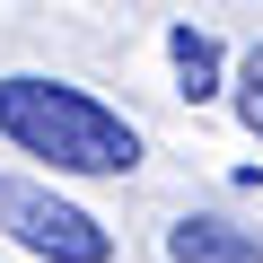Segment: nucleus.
Listing matches in <instances>:
<instances>
[{"mask_svg": "<svg viewBox=\"0 0 263 263\" xmlns=\"http://www.w3.org/2000/svg\"><path fill=\"white\" fill-rule=\"evenodd\" d=\"M0 141L44 158L53 176H132L141 167V132H132L105 97L44 79V70H9L0 79Z\"/></svg>", "mask_w": 263, "mask_h": 263, "instance_id": "f257e3e1", "label": "nucleus"}, {"mask_svg": "<svg viewBox=\"0 0 263 263\" xmlns=\"http://www.w3.org/2000/svg\"><path fill=\"white\" fill-rule=\"evenodd\" d=\"M0 219H9V237L27 254H44V263H114V237L79 202H62L44 184H9V193H0Z\"/></svg>", "mask_w": 263, "mask_h": 263, "instance_id": "f03ea898", "label": "nucleus"}, {"mask_svg": "<svg viewBox=\"0 0 263 263\" xmlns=\"http://www.w3.org/2000/svg\"><path fill=\"white\" fill-rule=\"evenodd\" d=\"M167 263H263V237L219 219V211H184L167 228Z\"/></svg>", "mask_w": 263, "mask_h": 263, "instance_id": "7ed1b4c3", "label": "nucleus"}, {"mask_svg": "<svg viewBox=\"0 0 263 263\" xmlns=\"http://www.w3.org/2000/svg\"><path fill=\"white\" fill-rule=\"evenodd\" d=\"M167 62H176V88L202 105V97H219V44L202 35V27H176L167 35Z\"/></svg>", "mask_w": 263, "mask_h": 263, "instance_id": "20e7f679", "label": "nucleus"}, {"mask_svg": "<svg viewBox=\"0 0 263 263\" xmlns=\"http://www.w3.org/2000/svg\"><path fill=\"white\" fill-rule=\"evenodd\" d=\"M228 97H237V123L254 132V141H263V44L237 62V88H228Z\"/></svg>", "mask_w": 263, "mask_h": 263, "instance_id": "39448f33", "label": "nucleus"}, {"mask_svg": "<svg viewBox=\"0 0 263 263\" xmlns=\"http://www.w3.org/2000/svg\"><path fill=\"white\" fill-rule=\"evenodd\" d=\"M0 193H9V184H0Z\"/></svg>", "mask_w": 263, "mask_h": 263, "instance_id": "423d86ee", "label": "nucleus"}]
</instances>
